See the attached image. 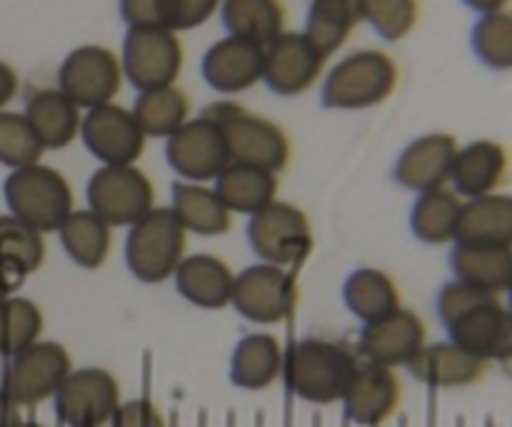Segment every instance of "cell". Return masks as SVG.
<instances>
[{
    "instance_id": "cell-2",
    "label": "cell",
    "mask_w": 512,
    "mask_h": 427,
    "mask_svg": "<svg viewBox=\"0 0 512 427\" xmlns=\"http://www.w3.org/2000/svg\"><path fill=\"white\" fill-rule=\"evenodd\" d=\"M358 365V355L338 340L303 338L285 353L283 380L298 398L330 405L343 400Z\"/></svg>"
},
{
    "instance_id": "cell-12",
    "label": "cell",
    "mask_w": 512,
    "mask_h": 427,
    "mask_svg": "<svg viewBox=\"0 0 512 427\" xmlns=\"http://www.w3.org/2000/svg\"><path fill=\"white\" fill-rule=\"evenodd\" d=\"M298 303V288L285 268L258 263L235 275L230 305L250 323L278 325L293 313Z\"/></svg>"
},
{
    "instance_id": "cell-40",
    "label": "cell",
    "mask_w": 512,
    "mask_h": 427,
    "mask_svg": "<svg viewBox=\"0 0 512 427\" xmlns=\"http://www.w3.org/2000/svg\"><path fill=\"white\" fill-rule=\"evenodd\" d=\"M0 260H15L33 273L45 260L43 235L13 215H0Z\"/></svg>"
},
{
    "instance_id": "cell-46",
    "label": "cell",
    "mask_w": 512,
    "mask_h": 427,
    "mask_svg": "<svg viewBox=\"0 0 512 427\" xmlns=\"http://www.w3.org/2000/svg\"><path fill=\"white\" fill-rule=\"evenodd\" d=\"M468 8L478 10V13H495V10H503L510 0H463Z\"/></svg>"
},
{
    "instance_id": "cell-49",
    "label": "cell",
    "mask_w": 512,
    "mask_h": 427,
    "mask_svg": "<svg viewBox=\"0 0 512 427\" xmlns=\"http://www.w3.org/2000/svg\"><path fill=\"white\" fill-rule=\"evenodd\" d=\"M8 298H10V295H8V293H5L3 283H0V305H3V303H5V300H8Z\"/></svg>"
},
{
    "instance_id": "cell-41",
    "label": "cell",
    "mask_w": 512,
    "mask_h": 427,
    "mask_svg": "<svg viewBox=\"0 0 512 427\" xmlns=\"http://www.w3.org/2000/svg\"><path fill=\"white\" fill-rule=\"evenodd\" d=\"M220 0H163V25L170 30H190L203 25Z\"/></svg>"
},
{
    "instance_id": "cell-30",
    "label": "cell",
    "mask_w": 512,
    "mask_h": 427,
    "mask_svg": "<svg viewBox=\"0 0 512 427\" xmlns=\"http://www.w3.org/2000/svg\"><path fill=\"white\" fill-rule=\"evenodd\" d=\"M58 238L68 258L85 270L105 265L113 248V228L93 210H73L58 228Z\"/></svg>"
},
{
    "instance_id": "cell-43",
    "label": "cell",
    "mask_w": 512,
    "mask_h": 427,
    "mask_svg": "<svg viewBox=\"0 0 512 427\" xmlns=\"http://www.w3.org/2000/svg\"><path fill=\"white\" fill-rule=\"evenodd\" d=\"M120 15L130 28L163 25V0H120Z\"/></svg>"
},
{
    "instance_id": "cell-20",
    "label": "cell",
    "mask_w": 512,
    "mask_h": 427,
    "mask_svg": "<svg viewBox=\"0 0 512 427\" xmlns=\"http://www.w3.org/2000/svg\"><path fill=\"white\" fill-rule=\"evenodd\" d=\"M510 175V153L498 140H473L455 155L450 183L463 200L500 193Z\"/></svg>"
},
{
    "instance_id": "cell-26",
    "label": "cell",
    "mask_w": 512,
    "mask_h": 427,
    "mask_svg": "<svg viewBox=\"0 0 512 427\" xmlns=\"http://www.w3.org/2000/svg\"><path fill=\"white\" fill-rule=\"evenodd\" d=\"M285 350L270 333L245 335L230 358V380L243 390H265L283 378Z\"/></svg>"
},
{
    "instance_id": "cell-16",
    "label": "cell",
    "mask_w": 512,
    "mask_h": 427,
    "mask_svg": "<svg viewBox=\"0 0 512 427\" xmlns=\"http://www.w3.org/2000/svg\"><path fill=\"white\" fill-rule=\"evenodd\" d=\"M80 138L103 165H135L145 150V133L123 105H98L83 115Z\"/></svg>"
},
{
    "instance_id": "cell-5",
    "label": "cell",
    "mask_w": 512,
    "mask_h": 427,
    "mask_svg": "<svg viewBox=\"0 0 512 427\" xmlns=\"http://www.w3.org/2000/svg\"><path fill=\"white\" fill-rule=\"evenodd\" d=\"M398 88V65L383 50H355L340 60L323 83L330 110H365L388 100Z\"/></svg>"
},
{
    "instance_id": "cell-35",
    "label": "cell",
    "mask_w": 512,
    "mask_h": 427,
    "mask_svg": "<svg viewBox=\"0 0 512 427\" xmlns=\"http://www.w3.org/2000/svg\"><path fill=\"white\" fill-rule=\"evenodd\" d=\"M130 113L138 120L145 138L150 135V138L168 140L188 120L190 100L178 85H165V88L143 90L135 98V105Z\"/></svg>"
},
{
    "instance_id": "cell-21",
    "label": "cell",
    "mask_w": 512,
    "mask_h": 427,
    "mask_svg": "<svg viewBox=\"0 0 512 427\" xmlns=\"http://www.w3.org/2000/svg\"><path fill=\"white\" fill-rule=\"evenodd\" d=\"M263 60V45L228 35L203 55V78L220 93H243L263 80Z\"/></svg>"
},
{
    "instance_id": "cell-23",
    "label": "cell",
    "mask_w": 512,
    "mask_h": 427,
    "mask_svg": "<svg viewBox=\"0 0 512 427\" xmlns=\"http://www.w3.org/2000/svg\"><path fill=\"white\" fill-rule=\"evenodd\" d=\"M175 288L188 303L205 310H220L230 305L235 273L218 255L195 253L180 260L173 273Z\"/></svg>"
},
{
    "instance_id": "cell-25",
    "label": "cell",
    "mask_w": 512,
    "mask_h": 427,
    "mask_svg": "<svg viewBox=\"0 0 512 427\" xmlns=\"http://www.w3.org/2000/svg\"><path fill=\"white\" fill-rule=\"evenodd\" d=\"M23 115L33 133L38 135L40 145L50 150H60L73 143L75 135H80V123H83L78 105L58 88L35 90L25 103Z\"/></svg>"
},
{
    "instance_id": "cell-18",
    "label": "cell",
    "mask_w": 512,
    "mask_h": 427,
    "mask_svg": "<svg viewBox=\"0 0 512 427\" xmlns=\"http://www.w3.org/2000/svg\"><path fill=\"white\" fill-rule=\"evenodd\" d=\"M403 400V383L395 370L383 365L360 363L343 395L348 418L355 425L375 427L383 425L395 415Z\"/></svg>"
},
{
    "instance_id": "cell-15",
    "label": "cell",
    "mask_w": 512,
    "mask_h": 427,
    "mask_svg": "<svg viewBox=\"0 0 512 427\" xmlns=\"http://www.w3.org/2000/svg\"><path fill=\"white\" fill-rule=\"evenodd\" d=\"M428 345V328L423 318L400 305L393 313L365 323L358 340V353L365 363L383 368H408L415 355Z\"/></svg>"
},
{
    "instance_id": "cell-45",
    "label": "cell",
    "mask_w": 512,
    "mask_h": 427,
    "mask_svg": "<svg viewBox=\"0 0 512 427\" xmlns=\"http://www.w3.org/2000/svg\"><path fill=\"white\" fill-rule=\"evenodd\" d=\"M20 423V408L0 390V427H13Z\"/></svg>"
},
{
    "instance_id": "cell-33",
    "label": "cell",
    "mask_w": 512,
    "mask_h": 427,
    "mask_svg": "<svg viewBox=\"0 0 512 427\" xmlns=\"http://www.w3.org/2000/svg\"><path fill=\"white\" fill-rule=\"evenodd\" d=\"M223 23L235 38L265 48L285 33V8L280 0H223Z\"/></svg>"
},
{
    "instance_id": "cell-29",
    "label": "cell",
    "mask_w": 512,
    "mask_h": 427,
    "mask_svg": "<svg viewBox=\"0 0 512 427\" xmlns=\"http://www.w3.org/2000/svg\"><path fill=\"white\" fill-rule=\"evenodd\" d=\"M215 193L230 213L253 215L278 200V173L245 163H230L215 178Z\"/></svg>"
},
{
    "instance_id": "cell-4",
    "label": "cell",
    "mask_w": 512,
    "mask_h": 427,
    "mask_svg": "<svg viewBox=\"0 0 512 427\" xmlns=\"http://www.w3.org/2000/svg\"><path fill=\"white\" fill-rule=\"evenodd\" d=\"M200 115L213 120L225 135L233 163L255 165L270 173H280L290 160V140L273 120L248 113L233 100L210 103Z\"/></svg>"
},
{
    "instance_id": "cell-8",
    "label": "cell",
    "mask_w": 512,
    "mask_h": 427,
    "mask_svg": "<svg viewBox=\"0 0 512 427\" xmlns=\"http://www.w3.org/2000/svg\"><path fill=\"white\" fill-rule=\"evenodd\" d=\"M120 65L140 93L175 85L183 70V43L175 30L163 25H135L125 33Z\"/></svg>"
},
{
    "instance_id": "cell-37",
    "label": "cell",
    "mask_w": 512,
    "mask_h": 427,
    "mask_svg": "<svg viewBox=\"0 0 512 427\" xmlns=\"http://www.w3.org/2000/svg\"><path fill=\"white\" fill-rule=\"evenodd\" d=\"M470 43L483 65L493 70H512V10L485 13L475 23Z\"/></svg>"
},
{
    "instance_id": "cell-42",
    "label": "cell",
    "mask_w": 512,
    "mask_h": 427,
    "mask_svg": "<svg viewBox=\"0 0 512 427\" xmlns=\"http://www.w3.org/2000/svg\"><path fill=\"white\" fill-rule=\"evenodd\" d=\"M110 427H165V420L148 400H128L118 405L110 418Z\"/></svg>"
},
{
    "instance_id": "cell-36",
    "label": "cell",
    "mask_w": 512,
    "mask_h": 427,
    "mask_svg": "<svg viewBox=\"0 0 512 427\" xmlns=\"http://www.w3.org/2000/svg\"><path fill=\"white\" fill-rule=\"evenodd\" d=\"M40 333H43V313L33 300L10 295L0 305V355L3 358H13L38 343Z\"/></svg>"
},
{
    "instance_id": "cell-13",
    "label": "cell",
    "mask_w": 512,
    "mask_h": 427,
    "mask_svg": "<svg viewBox=\"0 0 512 427\" xmlns=\"http://www.w3.org/2000/svg\"><path fill=\"white\" fill-rule=\"evenodd\" d=\"M55 415L68 427H103L120 405V385L108 370H70L53 395Z\"/></svg>"
},
{
    "instance_id": "cell-24",
    "label": "cell",
    "mask_w": 512,
    "mask_h": 427,
    "mask_svg": "<svg viewBox=\"0 0 512 427\" xmlns=\"http://www.w3.org/2000/svg\"><path fill=\"white\" fill-rule=\"evenodd\" d=\"M455 280L500 295L512 288V245L455 243L450 253Z\"/></svg>"
},
{
    "instance_id": "cell-27",
    "label": "cell",
    "mask_w": 512,
    "mask_h": 427,
    "mask_svg": "<svg viewBox=\"0 0 512 427\" xmlns=\"http://www.w3.org/2000/svg\"><path fill=\"white\" fill-rule=\"evenodd\" d=\"M170 195H173L170 210L188 233L225 235L233 228V213L225 208L215 188H208L205 183L178 180V183H173Z\"/></svg>"
},
{
    "instance_id": "cell-31",
    "label": "cell",
    "mask_w": 512,
    "mask_h": 427,
    "mask_svg": "<svg viewBox=\"0 0 512 427\" xmlns=\"http://www.w3.org/2000/svg\"><path fill=\"white\" fill-rule=\"evenodd\" d=\"M460 213H463V198L453 188L443 185L420 193L410 213V228L415 238L428 245L455 243Z\"/></svg>"
},
{
    "instance_id": "cell-14",
    "label": "cell",
    "mask_w": 512,
    "mask_h": 427,
    "mask_svg": "<svg viewBox=\"0 0 512 427\" xmlns=\"http://www.w3.org/2000/svg\"><path fill=\"white\" fill-rule=\"evenodd\" d=\"M165 155L170 168L188 183L215 180L233 163L223 130L205 115L185 120L165 143Z\"/></svg>"
},
{
    "instance_id": "cell-1",
    "label": "cell",
    "mask_w": 512,
    "mask_h": 427,
    "mask_svg": "<svg viewBox=\"0 0 512 427\" xmlns=\"http://www.w3.org/2000/svg\"><path fill=\"white\" fill-rule=\"evenodd\" d=\"M438 318L448 340L512 373V315L500 295L450 280L438 293Z\"/></svg>"
},
{
    "instance_id": "cell-6",
    "label": "cell",
    "mask_w": 512,
    "mask_h": 427,
    "mask_svg": "<svg viewBox=\"0 0 512 427\" xmlns=\"http://www.w3.org/2000/svg\"><path fill=\"white\" fill-rule=\"evenodd\" d=\"M188 230L170 208H153L135 220L125 240V263L143 283H163L173 278L185 258Z\"/></svg>"
},
{
    "instance_id": "cell-47",
    "label": "cell",
    "mask_w": 512,
    "mask_h": 427,
    "mask_svg": "<svg viewBox=\"0 0 512 427\" xmlns=\"http://www.w3.org/2000/svg\"><path fill=\"white\" fill-rule=\"evenodd\" d=\"M505 295H508V300H505V308H508V313L512 315V288Z\"/></svg>"
},
{
    "instance_id": "cell-44",
    "label": "cell",
    "mask_w": 512,
    "mask_h": 427,
    "mask_svg": "<svg viewBox=\"0 0 512 427\" xmlns=\"http://www.w3.org/2000/svg\"><path fill=\"white\" fill-rule=\"evenodd\" d=\"M15 93H18V73L0 60V108H5L15 98Z\"/></svg>"
},
{
    "instance_id": "cell-22",
    "label": "cell",
    "mask_w": 512,
    "mask_h": 427,
    "mask_svg": "<svg viewBox=\"0 0 512 427\" xmlns=\"http://www.w3.org/2000/svg\"><path fill=\"white\" fill-rule=\"evenodd\" d=\"M490 363L478 358V355L468 353L460 348L453 340L445 343H428L408 370L413 373L415 380L430 385V388H468V385L480 383L488 375Z\"/></svg>"
},
{
    "instance_id": "cell-11",
    "label": "cell",
    "mask_w": 512,
    "mask_h": 427,
    "mask_svg": "<svg viewBox=\"0 0 512 427\" xmlns=\"http://www.w3.org/2000/svg\"><path fill=\"white\" fill-rule=\"evenodd\" d=\"M123 78V65L113 50L103 45H80L60 65L58 90L78 108L90 110L113 103Z\"/></svg>"
},
{
    "instance_id": "cell-19",
    "label": "cell",
    "mask_w": 512,
    "mask_h": 427,
    "mask_svg": "<svg viewBox=\"0 0 512 427\" xmlns=\"http://www.w3.org/2000/svg\"><path fill=\"white\" fill-rule=\"evenodd\" d=\"M458 148V140L450 133H430L413 140L395 163V180L415 193L443 188L450 183Z\"/></svg>"
},
{
    "instance_id": "cell-32",
    "label": "cell",
    "mask_w": 512,
    "mask_h": 427,
    "mask_svg": "<svg viewBox=\"0 0 512 427\" xmlns=\"http://www.w3.org/2000/svg\"><path fill=\"white\" fill-rule=\"evenodd\" d=\"M345 305L363 323L383 318L400 308V290L385 270L358 268L348 275L343 288Z\"/></svg>"
},
{
    "instance_id": "cell-3",
    "label": "cell",
    "mask_w": 512,
    "mask_h": 427,
    "mask_svg": "<svg viewBox=\"0 0 512 427\" xmlns=\"http://www.w3.org/2000/svg\"><path fill=\"white\" fill-rule=\"evenodd\" d=\"M5 203L13 218L43 233H58L73 213V190L55 168L43 163L15 168L3 185Z\"/></svg>"
},
{
    "instance_id": "cell-38",
    "label": "cell",
    "mask_w": 512,
    "mask_h": 427,
    "mask_svg": "<svg viewBox=\"0 0 512 427\" xmlns=\"http://www.w3.org/2000/svg\"><path fill=\"white\" fill-rule=\"evenodd\" d=\"M43 150L25 115L0 110V163L13 170L40 163Z\"/></svg>"
},
{
    "instance_id": "cell-9",
    "label": "cell",
    "mask_w": 512,
    "mask_h": 427,
    "mask_svg": "<svg viewBox=\"0 0 512 427\" xmlns=\"http://www.w3.org/2000/svg\"><path fill=\"white\" fill-rule=\"evenodd\" d=\"M155 208V188L135 165H103L88 180V210L110 228L133 225Z\"/></svg>"
},
{
    "instance_id": "cell-7",
    "label": "cell",
    "mask_w": 512,
    "mask_h": 427,
    "mask_svg": "<svg viewBox=\"0 0 512 427\" xmlns=\"http://www.w3.org/2000/svg\"><path fill=\"white\" fill-rule=\"evenodd\" d=\"M248 240L263 263L288 268L308 258L313 250V225L298 205L273 200L250 215Z\"/></svg>"
},
{
    "instance_id": "cell-48",
    "label": "cell",
    "mask_w": 512,
    "mask_h": 427,
    "mask_svg": "<svg viewBox=\"0 0 512 427\" xmlns=\"http://www.w3.org/2000/svg\"><path fill=\"white\" fill-rule=\"evenodd\" d=\"M13 427H45V425H38V423H25V420H20V423H15Z\"/></svg>"
},
{
    "instance_id": "cell-39",
    "label": "cell",
    "mask_w": 512,
    "mask_h": 427,
    "mask_svg": "<svg viewBox=\"0 0 512 427\" xmlns=\"http://www.w3.org/2000/svg\"><path fill=\"white\" fill-rule=\"evenodd\" d=\"M360 18L368 20L385 40H400L415 28L420 15L418 0H358Z\"/></svg>"
},
{
    "instance_id": "cell-17",
    "label": "cell",
    "mask_w": 512,
    "mask_h": 427,
    "mask_svg": "<svg viewBox=\"0 0 512 427\" xmlns=\"http://www.w3.org/2000/svg\"><path fill=\"white\" fill-rule=\"evenodd\" d=\"M325 55L305 38V33H280L265 45L263 80L278 95H300L323 75Z\"/></svg>"
},
{
    "instance_id": "cell-34",
    "label": "cell",
    "mask_w": 512,
    "mask_h": 427,
    "mask_svg": "<svg viewBox=\"0 0 512 427\" xmlns=\"http://www.w3.org/2000/svg\"><path fill=\"white\" fill-rule=\"evenodd\" d=\"M358 0H310L305 38L325 55L335 53L345 45L355 25L360 23Z\"/></svg>"
},
{
    "instance_id": "cell-28",
    "label": "cell",
    "mask_w": 512,
    "mask_h": 427,
    "mask_svg": "<svg viewBox=\"0 0 512 427\" xmlns=\"http://www.w3.org/2000/svg\"><path fill=\"white\" fill-rule=\"evenodd\" d=\"M455 243L512 245V195L493 193L463 200Z\"/></svg>"
},
{
    "instance_id": "cell-10",
    "label": "cell",
    "mask_w": 512,
    "mask_h": 427,
    "mask_svg": "<svg viewBox=\"0 0 512 427\" xmlns=\"http://www.w3.org/2000/svg\"><path fill=\"white\" fill-rule=\"evenodd\" d=\"M70 370H73L70 368V355L63 345L53 343V340H38L23 353L8 358L0 390L18 408L38 405L58 393Z\"/></svg>"
}]
</instances>
